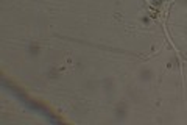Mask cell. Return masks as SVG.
Segmentation results:
<instances>
[{
    "instance_id": "cell-1",
    "label": "cell",
    "mask_w": 187,
    "mask_h": 125,
    "mask_svg": "<svg viewBox=\"0 0 187 125\" xmlns=\"http://www.w3.org/2000/svg\"><path fill=\"white\" fill-rule=\"evenodd\" d=\"M9 89H11V92H14V94L17 95L19 98H21V102H22L23 105H27L28 108H31V110L38 111L39 114H42V116H45L47 119H48V120H52V122H58V119H56V117L53 116V114L50 113V111L47 110V108H44L41 103H38V102H34V100H31V98H28L27 95H23V94H22V92H21V91H19L16 86H9Z\"/></svg>"
},
{
    "instance_id": "cell-2",
    "label": "cell",
    "mask_w": 187,
    "mask_h": 125,
    "mask_svg": "<svg viewBox=\"0 0 187 125\" xmlns=\"http://www.w3.org/2000/svg\"><path fill=\"white\" fill-rule=\"evenodd\" d=\"M143 80H148V78H151V72H148V70H143Z\"/></svg>"
},
{
    "instance_id": "cell-3",
    "label": "cell",
    "mask_w": 187,
    "mask_h": 125,
    "mask_svg": "<svg viewBox=\"0 0 187 125\" xmlns=\"http://www.w3.org/2000/svg\"><path fill=\"white\" fill-rule=\"evenodd\" d=\"M155 2H158V3H159V2H161V0H155Z\"/></svg>"
}]
</instances>
